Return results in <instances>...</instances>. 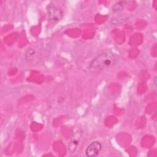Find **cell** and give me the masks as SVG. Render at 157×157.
Instances as JSON below:
<instances>
[{
    "mask_svg": "<svg viewBox=\"0 0 157 157\" xmlns=\"http://www.w3.org/2000/svg\"><path fill=\"white\" fill-rule=\"evenodd\" d=\"M117 60V57L112 52H103L92 61L89 65V69L93 73H99L113 66Z\"/></svg>",
    "mask_w": 157,
    "mask_h": 157,
    "instance_id": "1",
    "label": "cell"
},
{
    "mask_svg": "<svg viewBox=\"0 0 157 157\" xmlns=\"http://www.w3.org/2000/svg\"><path fill=\"white\" fill-rule=\"evenodd\" d=\"M47 12L50 19L55 22L60 21L63 17V13L62 10L54 5H49L48 6Z\"/></svg>",
    "mask_w": 157,
    "mask_h": 157,
    "instance_id": "2",
    "label": "cell"
},
{
    "mask_svg": "<svg viewBox=\"0 0 157 157\" xmlns=\"http://www.w3.org/2000/svg\"><path fill=\"white\" fill-rule=\"evenodd\" d=\"M102 145L100 142L94 141L87 147L85 151L86 155L88 157H95L99 154Z\"/></svg>",
    "mask_w": 157,
    "mask_h": 157,
    "instance_id": "3",
    "label": "cell"
},
{
    "mask_svg": "<svg viewBox=\"0 0 157 157\" xmlns=\"http://www.w3.org/2000/svg\"><path fill=\"white\" fill-rule=\"evenodd\" d=\"M128 17L125 15H120L114 19H112L110 21V23L114 25H117L120 24H122L126 21H127Z\"/></svg>",
    "mask_w": 157,
    "mask_h": 157,
    "instance_id": "4",
    "label": "cell"
},
{
    "mask_svg": "<svg viewBox=\"0 0 157 157\" xmlns=\"http://www.w3.org/2000/svg\"><path fill=\"white\" fill-rule=\"evenodd\" d=\"M126 3L125 2H118L116 3L112 7V11L115 13L121 12L123 9Z\"/></svg>",
    "mask_w": 157,
    "mask_h": 157,
    "instance_id": "5",
    "label": "cell"
},
{
    "mask_svg": "<svg viewBox=\"0 0 157 157\" xmlns=\"http://www.w3.org/2000/svg\"><path fill=\"white\" fill-rule=\"evenodd\" d=\"M77 141L76 140H74V141L71 142L69 145V150L71 151V153H74L77 146Z\"/></svg>",
    "mask_w": 157,
    "mask_h": 157,
    "instance_id": "6",
    "label": "cell"
},
{
    "mask_svg": "<svg viewBox=\"0 0 157 157\" xmlns=\"http://www.w3.org/2000/svg\"><path fill=\"white\" fill-rule=\"evenodd\" d=\"M34 54H35L34 50L29 49L27 51V54H26V58H27V59H31L34 56Z\"/></svg>",
    "mask_w": 157,
    "mask_h": 157,
    "instance_id": "7",
    "label": "cell"
}]
</instances>
